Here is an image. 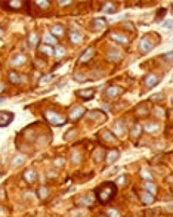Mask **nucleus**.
<instances>
[{
  "mask_svg": "<svg viewBox=\"0 0 173 217\" xmlns=\"http://www.w3.org/2000/svg\"><path fill=\"white\" fill-rule=\"evenodd\" d=\"M53 53L56 55V58H64L65 56V49L62 46H56V49H53Z\"/></svg>",
  "mask_w": 173,
  "mask_h": 217,
  "instance_id": "c85d7f7f",
  "label": "nucleus"
},
{
  "mask_svg": "<svg viewBox=\"0 0 173 217\" xmlns=\"http://www.w3.org/2000/svg\"><path fill=\"white\" fill-rule=\"evenodd\" d=\"M126 180H127L126 176H120V177L117 179V185H118V186H123V185H126Z\"/></svg>",
  "mask_w": 173,
  "mask_h": 217,
  "instance_id": "a19ab883",
  "label": "nucleus"
},
{
  "mask_svg": "<svg viewBox=\"0 0 173 217\" xmlns=\"http://www.w3.org/2000/svg\"><path fill=\"white\" fill-rule=\"evenodd\" d=\"M163 27H164V28H167V30H170V27H172V21H170V19L164 21V22H163Z\"/></svg>",
  "mask_w": 173,
  "mask_h": 217,
  "instance_id": "49530a36",
  "label": "nucleus"
},
{
  "mask_svg": "<svg viewBox=\"0 0 173 217\" xmlns=\"http://www.w3.org/2000/svg\"><path fill=\"white\" fill-rule=\"evenodd\" d=\"M39 52L41 55H46V56H52L53 55V47L52 46H48V44H41L39 47Z\"/></svg>",
  "mask_w": 173,
  "mask_h": 217,
  "instance_id": "f3484780",
  "label": "nucleus"
},
{
  "mask_svg": "<svg viewBox=\"0 0 173 217\" xmlns=\"http://www.w3.org/2000/svg\"><path fill=\"white\" fill-rule=\"evenodd\" d=\"M95 55V50L92 49V47H89V49L84 50V53H83L82 56H80V59H79V62L80 64H86L89 59H92V56Z\"/></svg>",
  "mask_w": 173,
  "mask_h": 217,
  "instance_id": "9d476101",
  "label": "nucleus"
},
{
  "mask_svg": "<svg viewBox=\"0 0 173 217\" xmlns=\"http://www.w3.org/2000/svg\"><path fill=\"white\" fill-rule=\"evenodd\" d=\"M48 196H49V189L46 186H41L40 189H39V198L40 200H46Z\"/></svg>",
  "mask_w": 173,
  "mask_h": 217,
  "instance_id": "bb28decb",
  "label": "nucleus"
},
{
  "mask_svg": "<svg viewBox=\"0 0 173 217\" xmlns=\"http://www.w3.org/2000/svg\"><path fill=\"white\" fill-rule=\"evenodd\" d=\"M114 133L117 134V136H123V134H124V124H123V121H118V123H115V125H114Z\"/></svg>",
  "mask_w": 173,
  "mask_h": 217,
  "instance_id": "5701e85b",
  "label": "nucleus"
},
{
  "mask_svg": "<svg viewBox=\"0 0 173 217\" xmlns=\"http://www.w3.org/2000/svg\"><path fill=\"white\" fill-rule=\"evenodd\" d=\"M9 81H10V83H13V84H19V83H21V77H19L18 73L10 71V73H9Z\"/></svg>",
  "mask_w": 173,
  "mask_h": 217,
  "instance_id": "4be33fe9",
  "label": "nucleus"
},
{
  "mask_svg": "<svg viewBox=\"0 0 173 217\" xmlns=\"http://www.w3.org/2000/svg\"><path fill=\"white\" fill-rule=\"evenodd\" d=\"M98 200L99 202H102V204H107V202H110V201L114 198V195H115V186L113 183H105V185H102L101 188H99L98 191Z\"/></svg>",
  "mask_w": 173,
  "mask_h": 217,
  "instance_id": "f257e3e1",
  "label": "nucleus"
},
{
  "mask_svg": "<svg viewBox=\"0 0 173 217\" xmlns=\"http://www.w3.org/2000/svg\"><path fill=\"white\" fill-rule=\"evenodd\" d=\"M144 186H145V189H147V192H148V193H151V195L157 193V186L152 183V182H145Z\"/></svg>",
  "mask_w": 173,
  "mask_h": 217,
  "instance_id": "b1692460",
  "label": "nucleus"
},
{
  "mask_svg": "<svg viewBox=\"0 0 173 217\" xmlns=\"http://www.w3.org/2000/svg\"><path fill=\"white\" fill-rule=\"evenodd\" d=\"M77 204L79 205H84V207H90V205H93V196L92 195L82 196L80 200H77Z\"/></svg>",
  "mask_w": 173,
  "mask_h": 217,
  "instance_id": "4468645a",
  "label": "nucleus"
},
{
  "mask_svg": "<svg viewBox=\"0 0 173 217\" xmlns=\"http://www.w3.org/2000/svg\"><path fill=\"white\" fill-rule=\"evenodd\" d=\"M36 5L41 9H46L48 6H49V2H36Z\"/></svg>",
  "mask_w": 173,
  "mask_h": 217,
  "instance_id": "79ce46f5",
  "label": "nucleus"
},
{
  "mask_svg": "<svg viewBox=\"0 0 173 217\" xmlns=\"http://www.w3.org/2000/svg\"><path fill=\"white\" fill-rule=\"evenodd\" d=\"M71 161H73V164H79V161H80V154L74 151L73 152V155H71Z\"/></svg>",
  "mask_w": 173,
  "mask_h": 217,
  "instance_id": "c9c22d12",
  "label": "nucleus"
},
{
  "mask_svg": "<svg viewBox=\"0 0 173 217\" xmlns=\"http://www.w3.org/2000/svg\"><path fill=\"white\" fill-rule=\"evenodd\" d=\"M101 74H102L101 71H93V77H99Z\"/></svg>",
  "mask_w": 173,
  "mask_h": 217,
  "instance_id": "8fccbe9b",
  "label": "nucleus"
},
{
  "mask_svg": "<svg viewBox=\"0 0 173 217\" xmlns=\"http://www.w3.org/2000/svg\"><path fill=\"white\" fill-rule=\"evenodd\" d=\"M107 216L108 217H120V213H118L117 210H114V208H110L107 211Z\"/></svg>",
  "mask_w": 173,
  "mask_h": 217,
  "instance_id": "e433bc0d",
  "label": "nucleus"
},
{
  "mask_svg": "<svg viewBox=\"0 0 173 217\" xmlns=\"http://www.w3.org/2000/svg\"><path fill=\"white\" fill-rule=\"evenodd\" d=\"M140 132H142V127H140V124H136L135 127H133V130H132V136L133 137H138L140 134Z\"/></svg>",
  "mask_w": 173,
  "mask_h": 217,
  "instance_id": "473e14b6",
  "label": "nucleus"
},
{
  "mask_svg": "<svg viewBox=\"0 0 173 217\" xmlns=\"http://www.w3.org/2000/svg\"><path fill=\"white\" fill-rule=\"evenodd\" d=\"M2 34H3V33H2V30H0V37H2Z\"/></svg>",
  "mask_w": 173,
  "mask_h": 217,
  "instance_id": "864d4df0",
  "label": "nucleus"
},
{
  "mask_svg": "<svg viewBox=\"0 0 173 217\" xmlns=\"http://www.w3.org/2000/svg\"><path fill=\"white\" fill-rule=\"evenodd\" d=\"M13 120V114L10 112H0V127H5V125L10 124V121Z\"/></svg>",
  "mask_w": 173,
  "mask_h": 217,
  "instance_id": "423d86ee",
  "label": "nucleus"
},
{
  "mask_svg": "<svg viewBox=\"0 0 173 217\" xmlns=\"http://www.w3.org/2000/svg\"><path fill=\"white\" fill-rule=\"evenodd\" d=\"M158 129H160V125L158 124H151V123H148V124L145 125V130L149 132V133H151V132H157Z\"/></svg>",
  "mask_w": 173,
  "mask_h": 217,
  "instance_id": "7c9ffc66",
  "label": "nucleus"
},
{
  "mask_svg": "<svg viewBox=\"0 0 173 217\" xmlns=\"http://www.w3.org/2000/svg\"><path fill=\"white\" fill-rule=\"evenodd\" d=\"M164 58L167 59V61H170V59H172V52H169V53H167V55H166Z\"/></svg>",
  "mask_w": 173,
  "mask_h": 217,
  "instance_id": "09e8293b",
  "label": "nucleus"
},
{
  "mask_svg": "<svg viewBox=\"0 0 173 217\" xmlns=\"http://www.w3.org/2000/svg\"><path fill=\"white\" fill-rule=\"evenodd\" d=\"M5 89H6V87H5V84H3V83H0V93L3 92Z\"/></svg>",
  "mask_w": 173,
  "mask_h": 217,
  "instance_id": "3c124183",
  "label": "nucleus"
},
{
  "mask_svg": "<svg viewBox=\"0 0 173 217\" xmlns=\"http://www.w3.org/2000/svg\"><path fill=\"white\" fill-rule=\"evenodd\" d=\"M104 12H105V13H113V12H115V5L111 3V2H107V3L104 5Z\"/></svg>",
  "mask_w": 173,
  "mask_h": 217,
  "instance_id": "cd10ccee",
  "label": "nucleus"
},
{
  "mask_svg": "<svg viewBox=\"0 0 173 217\" xmlns=\"http://www.w3.org/2000/svg\"><path fill=\"white\" fill-rule=\"evenodd\" d=\"M113 40H115L117 43H121V44H129V39L126 37V36H123V34L120 33H111V36H110Z\"/></svg>",
  "mask_w": 173,
  "mask_h": 217,
  "instance_id": "9b49d317",
  "label": "nucleus"
},
{
  "mask_svg": "<svg viewBox=\"0 0 173 217\" xmlns=\"http://www.w3.org/2000/svg\"><path fill=\"white\" fill-rule=\"evenodd\" d=\"M44 117H46V120L52 125H62V124H65V121H67L65 117H62L61 114H56L53 111H46L44 112Z\"/></svg>",
  "mask_w": 173,
  "mask_h": 217,
  "instance_id": "f03ea898",
  "label": "nucleus"
},
{
  "mask_svg": "<svg viewBox=\"0 0 173 217\" xmlns=\"http://www.w3.org/2000/svg\"><path fill=\"white\" fill-rule=\"evenodd\" d=\"M101 155H102V152H101V151H95L93 157H95V161H96V163H98V161H101Z\"/></svg>",
  "mask_w": 173,
  "mask_h": 217,
  "instance_id": "c03bdc74",
  "label": "nucleus"
},
{
  "mask_svg": "<svg viewBox=\"0 0 173 217\" xmlns=\"http://www.w3.org/2000/svg\"><path fill=\"white\" fill-rule=\"evenodd\" d=\"M37 43H39L37 33H36V31H33V33L28 34V44H30L31 47H36V46H37Z\"/></svg>",
  "mask_w": 173,
  "mask_h": 217,
  "instance_id": "6ab92c4d",
  "label": "nucleus"
},
{
  "mask_svg": "<svg viewBox=\"0 0 173 217\" xmlns=\"http://www.w3.org/2000/svg\"><path fill=\"white\" fill-rule=\"evenodd\" d=\"M0 214H2V208H0Z\"/></svg>",
  "mask_w": 173,
  "mask_h": 217,
  "instance_id": "5fc2aeb1",
  "label": "nucleus"
},
{
  "mask_svg": "<svg viewBox=\"0 0 173 217\" xmlns=\"http://www.w3.org/2000/svg\"><path fill=\"white\" fill-rule=\"evenodd\" d=\"M25 61H27V56H25V55H21V53H18L17 56L10 61V65H12V67H19V65L25 64Z\"/></svg>",
  "mask_w": 173,
  "mask_h": 217,
  "instance_id": "f8f14e48",
  "label": "nucleus"
},
{
  "mask_svg": "<svg viewBox=\"0 0 173 217\" xmlns=\"http://www.w3.org/2000/svg\"><path fill=\"white\" fill-rule=\"evenodd\" d=\"M75 133H77V132H75V129H73V130H70V132H68V133L65 134V139H73V137H74V136H75Z\"/></svg>",
  "mask_w": 173,
  "mask_h": 217,
  "instance_id": "37998d69",
  "label": "nucleus"
},
{
  "mask_svg": "<svg viewBox=\"0 0 173 217\" xmlns=\"http://www.w3.org/2000/svg\"><path fill=\"white\" fill-rule=\"evenodd\" d=\"M121 93H123V89H121V87H117V86H110V87L107 89V96L110 98V99L118 98Z\"/></svg>",
  "mask_w": 173,
  "mask_h": 217,
  "instance_id": "20e7f679",
  "label": "nucleus"
},
{
  "mask_svg": "<svg viewBox=\"0 0 173 217\" xmlns=\"http://www.w3.org/2000/svg\"><path fill=\"white\" fill-rule=\"evenodd\" d=\"M71 3H73V2H58L59 6H70Z\"/></svg>",
  "mask_w": 173,
  "mask_h": 217,
  "instance_id": "de8ad7c7",
  "label": "nucleus"
},
{
  "mask_svg": "<svg viewBox=\"0 0 173 217\" xmlns=\"http://www.w3.org/2000/svg\"><path fill=\"white\" fill-rule=\"evenodd\" d=\"M22 163H24V157H15V159H13V163H12V164L17 167V166L22 164Z\"/></svg>",
  "mask_w": 173,
  "mask_h": 217,
  "instance_id": "ea45409f",
  "label": "nucleus"
},
{
  "mask_svg": "<svg viewBox=\"0 0 173 217\" xmlns=\"http://www.w3.org/2000/svg\"><path fill=\"white\" fill-rule=\"evenodd\" d=\"M74 80L75 81H82V83H84V81H86V77H83V74H80V73H74Z\"/></svg>",
  "mask_w": 173,
  "mask_h": 217,
  "instance_id": "58836bf2",
  "label": "nucleus"
},
{
  "mask_svg": "<svg viewBox=\"0 0 173 217\" xmlns=\"http://www.w3.org/2000/svg\"><path fill=\"white\" fill-rule=\"evenodd\" d=\"M101 134H102V139H104L105 142H108V143H114L115 142V137L110 133V132H107V130H104Z\"/></svg>",
  "mask_w": 173,
  "mask_h": 217,
  "instance_id": "393cba45",
  "label": "nucleus"
},
{
  "mask_svg": "<svg viewBox=\"0 0 173 217\" xmlns=\"http://www.w3.org/2000/svg\"><path fill=\"white\" fill-rule=\"evenodd\" d=\"M83 115H84V108H83V107H74V108L71 109L68 118H70L71 121H77V120L80 117H83Z\"/></svg>",
  "mask_w": 173,
  "mask_h": 217,
  "instance_id": "7ed1b4c3",
  "label": "nucleus"
},
{
  "mask_svg": "<svg viewBox=\"0 0 173 217\" xmlns=\"http://www.w3.org/2000/svg\"><path fill=\"white\" fill-rule=\"evenodd\" d=\"M53 164H55L56 167H61V166H64V159L58 158V159H55V161H53Z\"/></svg>",
  "mask_w": 173,
  "mask_h": 217,
  "instance_id": "a18cd8bd",
  "label": "nucleus"
},
{
  "mask_svg": "<svg viewBox=\"0 0 173 217\" xmlns=\"http://www.w3.org/2000/svg\"><path fill=\"white\" fill-rule=\"evenodd\" d=\"M136 114H138V115H140V117H144V115H147V114H148V109H147V107H145V105H142L140 108H138Z\"/></svg>",
  "mask_w": 173,
  "mask_h": 217,
  "instance_id": "72a5a7b5",
  "label": "nucleus"
},
{
  "mask_svg": "<svg viewBox=\"0 0 173 217\" xmlns=\"http://www.w3.org/2000/svg\"><path fill=\"white\" fill-rule=\"evenodd\" d=\"M68 36H70V40H71V43H73V44H77V43L82 42V34H80V31L71 30Z\"/></svg>",
  "mask_w": 173,
  "mask_h": 217,
  "instance_id": "2eb2a0df",
  "label": "nucleus"
},
{
  "mask_svg": "<svg viewBox=\"0 0 173 217\" xmlns=\"http://www.w3.org/2000/svg\"><path fill=\"white\" fill-rule=\"evenodd\" d=\"M157 83H158V77H157L156 74L147 75V78H145V86H147V87H154Z\"/></svg>",
  "mask_w": 173,
  "mask_h": 217,
  "instance_id": "dca6fc26",
  "label": "nucleus"
},
{
  "mask_svg": "<svg viewBox=\"0 0 173 217\" xmlns=\"http://www.w3.org/2000/svg\"><path fill=\"white\" fill-rule=\"evenodd\" d=\"M43 43L48 44V46L56 44V37H53L52 34H44V36H43Z\"/></svg>",
  "mask_w": 173,
  "mask_h": 217,
  "instance_id": "412c9836",
  "label": "nucleus"
},
{
  "mask_svg": "<svg viewBox=\"0 0 173 217\" xmlns=\"http://www.w3.org/2000/svg\"><path fill=\"white\" fill-rule=\"evenodd\" d=\"M108 59L111 61V62H120L121 59H123V53H121V50H110V53H108Z\"/></svg>",
  "mask_w": 173,
  "mask_h": 217,
  "instance_id": "0eeeda50",
  "label": "nucleus"
},
{
  "mask_svg": "<svg viewBox=\"0 0 173 217\" xmlns=\"http://www.w3.org/2000/svg\"><path fill=\"white\" fill-rule=\"evenodd\" d=\"M53 77H55V75H53V74H49V75H46V77H41V78H40V81H39V83H40V84L50 83V81L53 80Z\"/></svg>",
  "mask_w": 173,
  "mask_h": 217,
  "instance_id": "2f4dec72",
  "label": "nucleus"
},
{
  "mask_svg": "<svg viewBox=\"0 0 173 217\" xmlns=\"http://www.w3.org/2000/svg\"><path fill=\"white\" fill-rule=\"evenodd\" d=\"M50 33H52L53 37H55V36H56V37H61V36L64 34V27H62V25H55V27L50 28Z\"/></svg>",
  "mask_w": 173,
  "mask_h": 217,
  "instance_id": "aec40b11",
  "label": "nucleus"
},
{
  "mask_svg": "<svg viewBox=\"0 0 173 217\" xmlns=\"http://www.w3.org/2000/svg\"><path fill=\"white\" fill-rule=\"evenodd\" d=\"M22 177H24V180L27 182V183H34L36 179H37V174H36V171H34L33 168H28V170H25L24 171Z\"/></svg>",
  "mask_w": 173,
  "mask_h": 217,
  "instance_id": "39448f33",
  "label": "nucleus"
},
{
  "mask_svg": "<svg viewBox=\"0 0 173 217\" xmlns=\"http://www.w3.org/2000/svg\"><path fill=\"white\" fill-rule=\"evenodd\" d=\"M117 158H118V152H117V151H111L107 157V164H113Z\"/></svg>",
  "mask_w": 173,
  "mask_h": 217,
  "instance_id": "a878e982",
  "label": "nucleus"
},
{
  "mask_svg": "<svg viewBox=\"0 0 173 217\" xmlns=\"http://www.w3.org/2000/svg\"><path fill=\"white\" fill-rule=\"evenodd\" d=\"M140 174H142V177L148 179L147 182H152V174H151V173H148L147 170H142V171H140Z\"/></svg>",
  "mask_w": 173,
  "mask_h": 217,
  "instance_id": "4c0bfd02",
  "label": "nucleus"
},
{
  "mask_svg": "<svg viewBox=\"0 0 173 217\" xmlns=\"http://www.w3.org/2000/svg\"><path fill=\"white\" fill-rule=\"evenodd\" d=\"M139 49H140L142 53H148L149 50L152 49V43L149 42L147 37H144V39L140 40V43H139Z\"/></svg>",
  "mask_w": 173,
  "mask_h": 217,
  "instance_id": "6e6552de",
  "label": "nucleus"
},
{
  "mask_svg": "<svg viewBox=\"0 0 173 217\" xmlns=\"http://www.w3.org/2000/svg\"><path fill=\"white\" fill-rule=\"evenodd\" d=\"M164 99V95L163 93H157V95H152L151 96V100L152 102H160V100H163Z\"/></svg>",
  "mask_w": 173,
  "mask_h": 217,
  "instance_id": "f704fd0d",
  "label": "nucleus"
},
{
  "mask_svg": "<svg viewBox=\"0 0 173 217\" xmlns=\"http://www.w3.org/2000/svg\"><path fill=\"white\" fill-rule=\"evenodd\" d=\"M140 198H142V201H144V204H147V205H151V204L156 201L154 195H151V193H148V192H144L142 195H140Z\"/></svg>",
  "mask_w": 173,
  "mask_h": 217,
  "instance_id": "a211bd4d",
  "label": "nucleus"
},
{
  "mask_svg": "<svg viewBox=\"0 0 173 217\" xmlns=\"http://www.w3.org/2000/svg\"><path fill=\"white\" fill-rule=\"evenodd\" d=\"M22 5H24V2H18V0H12V2H9V6L12 9H21L22 8Z\"/></svg>",
  "mask_w": 173,
  "mask_h": 217,
  "instance_id": "c756f323",
  "label": "nucleus"
},
{
  "mask_svg": "<svg viewBox=\"0 0 173 217\" xmlns=\"http://www.w3.org/2000/svg\"><path fill=\"white\" fill-rule=\"evenodd\" d=\"M77 95L82 98L83 100H89L93 98V95H95V92L92 90V89H84V90H79L77 92Z\"/></svg>",
  "mask_w": 173,
  "mask_h": 217,
  "instance_id": "ddd939ff",
  "label": "nucleus"
},
{
  "mask_svg": "<svg viewBox=\"0 0 173 217\" xmlns=\"http://www.w3.org/2000/svg\"><path fill=\"white\" fill-rule=\"evenodd\" d=\"M2 102H5V98H0V103H2Z\"/></svg>",
  "mask_w": 173,
  "mask_h": 217,
  "instance_id": "603ef678",
  "label": "nucleus"
},
{
  "mask_svg": "<svg viewBox=\"0 0 173 217\" xmlns=\"http://www.w3.org/2000/svg\"><path fill=\"white\" fill-rule=\"evenodd\" d=\"M92 25H93V30H95V31H99V30L105 28L107 21H105V18H95V19L92 21Z\"/></svg>",
  "mask_w": 173,
  "mask_h": 217,
  "instance_id": "1a4fd4ad",
  "label": "nucleus"
}]
</instances>
